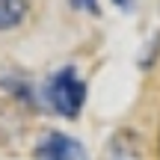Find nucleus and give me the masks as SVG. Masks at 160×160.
<instances>
[{"label": "nucleus", "mask_w": 160, "mask_h": 160, "mask_svg": "<svg viewBox=\"0 0 160 160\" xmlns=\"http://www.w3.org/2000/svg\"><path fill=\"white\" fill-rule=\"evenodd\" d=\"M48 101H51V107L57 110L59 116L74 119L80 110H83L86 83L77 77L74 68H62V71H57V74L51 77V83H48Z\"/></svg>", "instance_id": "1"}, {"label": "nucleus", "mask_w": 160, "mask_h": 160, "mask_svg": "<svg viewBox=\"0 0 160 160\" xmlns=\"http://www.w3.org/2000/svg\"><path fill=\"white\" fill-rule=\"evenodd\" d=\"M36 160H89L86 148L65 133H48L36 148Z\"/></svg>", "instance_id": "2"}, {"label": "nucleus", "mask_w": 160, "mask_h": 160, "mask_svg": "<svg viewBox=\"0 0 160 160\" xmlns=\"http://www.w3.org/2000/svg\"><path fill=\"white\" fill-rule=\"evenodd\" d=\"M24 15H27V0H0V30L21 24Z\"/></svg>", "instance_id": "3"}, {"label": "nucleus", "mask_w": 160, "mask_h": 160, "mask_svg": "<svg viewBox=\"0 0 160 160\" xmlns=\"http://www.w3.org/2000/svg\"><path fill=\"white\" fill-rule=\"evenodd\" d=\"M113 3H119V6H131V0H113Z\"/></svg>", "instance_id": "4"}]
</instances>
